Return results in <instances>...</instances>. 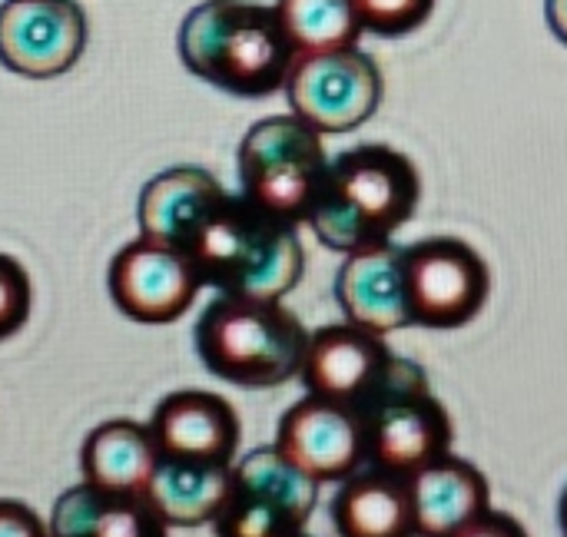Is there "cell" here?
<instances>
[{"label":"cell","mask_w":567,"mask_h":537,"mask_svg":"<svg viewBox=\"0 0 567 537\" xmlns=\"http://www.w3.org/2000/svg\"><path fill=\"white\" fill-rule=\"evenodd\" d=\"M229 485L233 465H193L159 458L146 485V498L169 528H199L216 521L226 505Z\"/></svg>","instance_id":"21"},{"label":"cell","mask_w":567,"mask_h":537,"mask_svg":"<svg viewBox=\"0 0 567 537\" xmlns=\"http://www.w3.org/2000/svg\"><path fill=\"white\" fill-rule=\"evenodd\" d=\"M272 10L296 53L355 47L362 37L352 0H276Z\"/></svg>","instance_id":"22"},{"label":"cell","mask_w":567,"mask_h":537,"mask_svg":"<svg viewBox=\"0 0 567 537\" xmlns=\"http://www.w3.org/2000/svg\"><path fill=\"white\" fill-rule=\"evenodd\" d=\"M419 196L422 183L412 159L392 146L365 143L329 159L309 226L329 249L349 256L389 242L412 219Z\"/></svg>","instance_id":"2"},{"label":"cell","mask_w":567,"mask_h":537,"mask_svg":"<svg viewBox=\"0 0 567 537\" xmlns=\"http://www.w3.org/2000/svg\"><path fill=\"white\" fill-rule=\"evenodd\" d=\"M545 10H548V23L558 33V40L567 43V0H545Z\"/></svg>","instance_id":"27"},{"label":"cell","mask_w":567,"mask_h":537,"mask_svg":"<svg viewBox=\"0 0 567 537\" xmlns=\"http://www.w3.org/2000/svg\"><path fill=\"white\" fill-rule=\"evenodd\" d=\"M352 7L362 30H372L379 37H402L419 30L432 17L435 0H352Z\"/></svg>","instance_id":"23"},{"label":"cell","mask_w":567,"mask_h":537,"mask_svg":"<svg viewBox=\"0 0 567 537\" xmlns=\"http://www.w3.org/2000/svg\"><path fill=\"white\" fill-rule=\"evenodd\" d=\"M106 289L126 319L163 326L186 316L203 289V279L183 249L140 236L113 256Z\"/></svg>","instance_id":"10"},{"label":"cell","mask_w":567,"mask_h":537,"mask_svg":"<svg viewBox=\"0 0 567 537\" xmlns=\"http://www.w3.org/2000/svg\"><path fill=\"white\" fill-rule=\"evenodd\" d=\"M336 299L352 326L369 329L375 335H389L412 326L402 249L392 242H379L349 252L336 276Z\"/></svg>","instance_id":"15"},{"label":"cell","mask_w":567,"mask_h":537,"mask_svg":"<svg viewBox=\"0 0 567 537\" xmlns=\"http://www.w3.org/2000/svg\"><path fill=\"white\" fill-rule=\"evenodd\" d=\"M30 306H33V289L27 269L13 256L0 252V342L13 339L27 326Z\"/></svg>","instance_id":"24"},{"label":"cell","mask_w":567,"mask_h":537,"mask_svg":"<svg viewBox=\"0 0 567 537\" xmlns=\"http://www.w3.org/2000/svg\"><path fill=\"white\" fill-rule=\"evenodd\" d=\"M326 173L329 156L322 133L296 113L252 123L239 143V193L289 226L309 223Z\"/></svg>","instance_id":"6"},{"label":"cell","mask_w":567,"mask_h":537,"mask_svg":"<svg viewBox=\"0 0 567 537\" xmlns=\"http://www.w3.org/2000/svg\"><path fill=\"white\" fill-rule=\"evenodd\" d=\"M332 525L339 537H415L409 478L362 465L355 475L339 482Z\"/></svg>","instance_id":"17"},{"label":"cell","mask_w":567,"mask_h":537,"mask_svg":"<svg viewBox=\"0 0 567 537\" xmlns=\"http://www.w3.org/2000/svg\"><path fill=\"white\" fill-rule=\"evenodd\" d=\"M395 359L399 355L382 342V335L369 329L352 322L326 326L309 335L299 379L309 395H322L359 412L382 389Z\"/></svg>","instance_id":"13"},{"label":"cell","mask_w":567,"mask_h":537,"mask_svg":"<svg viewBox=\"0 0 567 537\" xmlns=\"http://www.w3.org/2000/svg\"><path fill=\"white\" fill-rule=\"evenodd\" d=\"M286 96L292 113L319 133H349L382 103L379 63L359 47L296 53Z\"/></svg>","instance_id":"8"},{"label":"cell","mask_w":567,"mask_h":537,"mask_svg":"<svg viewBox=\"0 0 567 537\" xmlns=\"http://www.w3.org/2000/svg\"><path fill=\"white\" fill-rule=\"evenodd\" d=\"M558 525H561V535L567 537V488L561 492V505H558Z\"/></svg>","instance_id":"28"},{"label":"cell","mask_w":567,"mask_h":537,"mask_svg":"<svg viewBox=\"0 0 567 537\" xmlns=\"http://www.w3.org/2000/svg\"><path fill=\"white\" fill-rule=\"evenodd\" d=\"M319 482L296 468L276 445L233 462V485L213 521L216 537H292L306 531Z\"/></svg>","instance_id":"7"},{"label":"cell","mask_w":567,"mask_h":537,"mask_svg":"<svg viewBox=\"0 0 567 537\" xmlns=\"http://www.w3.org/2000/svg\"><path fill=\"white\" fill-rule=\"evenodd\" d=\"M156 465H159V448L153 442L150 425H136L130 419H113L96 425L80 448L83 482L106 492L146 495Z\"/></svg>","instance_id":"19"},{"label":"cell","mask_w":567,"mask_h":537,"mask_svg":"<svg viewBox=\"0 0 567 537\" xmlns=\"http://www.w3.org/2000/svg\"><path fill=\"white\" fill-rule=\"evenodd\" d=\"M415 537H449L492 508L488 478L465 458L445 455L409 478Z\"/></svg>","instance_id":"18"},{"label":"cell","mask_w":567,"mask_h":537,"mask_svg":"<svg viewBox=\"0 0 567 537\" xmlns=\"http://www.w3.org/2000/svg\"><path fill=\"white\" fill-rule=\"evenodd\" d=\"M50 537H169L146 495L106 492L90 482L66 488L50 515Z\"/></svg>","instance_id":"16"},{"label":"cell","mask_w":567,"mask_h":537,"mask_svg":"<svg viewBox=\"0 0 567 537\" xmlns=\"http://www.w3.org/2000/svg\"><path fill=\"white\" fill-rule=\"evenodd\" d=\"M159 458L193 465H233L239 452V415L236 409L203 389L166 395L150 419Z\"/></svg>","instance_id":"14"},{"label":"cell","mask_w":567,"mask_h":537,"mask_svg":"<svg viewBox=\"0 0 567 537\" xmlns=\"http://www.w3.org/2000/svg\"><path fill=\"white\" fill-rule=\"evenodd\" d=\"M276 448L319 485L346 482L365 465V425L352 405L306 395L282 415Z\"/></svg>","instance_id":"12"},{"label":"cell","mask_w":567,"mask_h":537,"mask_svg":"<svg viewBox=\"0 0 567 537\" xmlns=\"http://www.w3.org/2000/svg\"><path fill=\"white\" fill-rule=\"evenodd\" d=\"M223 193L219 179L203 166H173L153 176L140 193V236L176 246L199 213Z\"/></svg>","instance_id":"20"},{"label":"cell","mask_w":567,"mask_h":537,"mask_svg":"<svg viewBox=\"0 0 567 537\" xmlns=\"http://www.w3.org/2000/svg\"><path fill=\"white\" fill-rule=\"evenodd\" d=\"M186 70L233 96H269L286 86L296 50L272 7L249 0H206L179 27Z\"/></svg>","instance_id":"3"},{"label":"cell","mask_w":567,"mask_h":537,"mask_svg":"<svg viewBox=\"0 0 567 537\" xmlns=\"http://www.w3.org/2000/svg\"><path fill=\"white\" fill-rule=\"evenodd\" d=\"M179 249L196 266L203 286L236 299L282 302L306 269L296 226L226 189L186 229Z\"/></svg>","instance_id":"1"},{"label":"cell","mask_w":567,"mask_h":537,"mask_svg":"<svg viewBox=\"0 0 567 537\" xmlns=\"http://www.w3.org/2000/svg\"><path fill=\"white\" fill-rule=\"evenodd\" d=\"M193 342L203 365L223 382L272 389L299 375L309 332L282 302L216 296L203 309Z\"/></svg>","instance_id":"4"},{"label":"cell","mask_w":567,"mask_h":537,"mask_svg":"<svg viewBox=\"0 0 567 537\" xmlns=\"http://www.w3.org/2000/svg\"><path fill=\"white\" fill-rule=\"evenodd\" d=\"M292 537H312V535H306V531H299V535H292Z\"/></svg>","instance_id":"29"},{"label":"cell","mask_w":567,"mask_h":537,"mask_svg":"<svg viewBox=\"0 0 567 537\" xmlns=\"http://www.w3.org/2000/svg\"><path fill=\"white\" fill-rule=\"evenodd\" d=\"M86 47V13L76 0H3L0 63L30 80L66 73Z\"/></svg>","instance_id":"11"},{"label":"cell","mask_w":567,"mask_h":537,"mask_svg":"<svg viewBox=\"0 0 567 537\" xmlns=\"http://www.w3.org/2000/svg\"><path fill=\"white\" fill-rule=\"evenodd\" d=\"M449 537H528V531L515 515L485 508L478 518H472L468 525H462L458 531H452Z\"/></svg>","instance_id":"26"},{"label":"cell","mask_w":567,"mask_h":537,"mask_svg":"<svg viewBox=\"0 0 567 537\" xmlns=\"http://www.w3.org/2000/svg\"><path fill=\"white\" fill-rule=\"evenodd\" d=\"M0 537H50V528L23 502L0 498Z\"/></svg>","instance_id":"25"},{"label":"cell","mask_w":567,"mask_h":537,"mask_svg":"<svg viewBox=\"0 0 567 537\" xmlns=\"http://www.w3.org/2000/svg\"><path fill=\"white\" fill-rule=\"evenodd\" d=\"M405 299L412 326L458 329L468 326L488 302V262L462 239L439 236L402 249Z\"/></svg>","instance_id":"9"},{"label":"cell","mask_w":567,"mask_h":537,"mask_svg":"<svg viewBox=\"0 0 567 537\" xmlns=\"http://www.w3.org/2000/svg\"><path fill=\"white\" fill-rule=\"evenodd\" d=\"M365 425V465L412 478L452 455L449 409L432 395L422 365L395 359L382 389L359 409Z\"/></svg>","instance_id":"5"}]
</instances>
